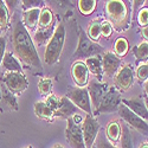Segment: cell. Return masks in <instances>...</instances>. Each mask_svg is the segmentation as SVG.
Returning <instances> with one entry per match:
<instances>
[{
    "label": "cell",
    "mask_w": 148,
    "mask_h": 148,
    "mask_svg": "<svg viewBox=\"0 0 148 148\" xmlns=\"http://www.w3.org/2000/svg\"><path fill=\"white\" fill-rule=\"evenodd\" d=\"M0 100H1V85H0Z\"/></svg>",
    "instance_id": "46"
},
{
    "label": "cell",
    "mask_w": 148,
    "mask_h": 148,
    "mask_svg": "<svg viewBox=\"0 0 148 148\" xmlns=\"http://www.w3.org/2000/svg\"><path fill=\"white\" fill-rule=\"evenodd\" d=\"M135 78V72L130 64H126L120 68L117 73L114 76V84L115 88L120 92H126L128 91L134 84Z\"/></svg>",
    "instance_id": "9"
},
{
    "label": "cell",
    "mask_w": 148,
    "mask_h": 148,
    "mask_svg": "<svg viewBox=\"0 0 148 148\" xmlns=\"http://www.w3.org/2000/svg\"><path fill=\"white\" fill-rule=\"evenodd\" d=\"M122 103L128 109H130L135 115H138L139 117H141L146 122L148 121V110L146 108L145 101L142 98L135 97V98H132V100H122Z\"/></svg>",
    "instance_id": "16"
},
{
    "label": "cell",
    "mask_w": 148,
    "mask_h": 148,
    "mask_svg": "<svg viewBox=\"0 0 148 148\" xmlns=\"http://www.w3.org/2000/svg\"><path fill=\"white\" fill-rule=\"evenodd\" d=\"M143 4H145L143 0H142V1H141V0H138V1H134V8H136V7H139V6H142Z\"/></svg>",
    "instance_id": "41"
},
{
    "label": "cell",
    "mask_w": 148,
    "mask_h": 148,
    "mask_svg": "<svg viewBox=\"0 0 148 148\" xmlns=\"http://www.w3.org/2000/svg\"><path fill=\"white\" fill-rule=\"evenodd\" d=\"M95 8H96L95 0H79L78 1V10L83 16L91 14Z\"/></svg>",
    "instance_id": "30"
},
{
    "label": "cell",
    "mask_w": 148,
    "mask_h": 148,
    "mask_svg": "<svg viewBox=\"0 0 148 148\" xmlns=\"http://www.w3.org/2000/svg\"><path fill=\"white\" fill-rule=\"evenodd\" d=\"M121 129H122L121 130V138H120L121 147L122 148H134L132 134H130V130H129L128 126L123 125V126H121Z\"/></svg>",
    "instance_id": "28"
},
{
    "label": "cell",
    "mask_w": 148,
    "mask_h": 148,
    "mask_svg": "<svg viewBox=\"0 0 148 148\" xmlns=\"http://www.w3.org/2000/svg\"><path fill=\"white\" fill-rule=\"evenodd\" d=\"M10 25V11L7 10L5 1L0 0V29L7 30Z\"/></svg>",
    "instance_id": "29"
},
{
    "label": "cell",
    "mask_w": 148,
    "mask_h": 148,
    "mask_svg": "<svg viewBox=\"0 0 148 148\" xmlns=\"http://www.w3.org/2000/svg\"><path fill=\"white\" fill-rule=\"evenodd\" d=\"M121 125L117 121H110L106 127V139L112 145H115L120 141L121 138Z\"/></svg>",
    "instance_id": "21"
},
{
    "label": "cell",
    "mask_w": 148,
    "mask_h": 148,
    "mask_svg": "<svg viewBox=\"0 0 148 148\" xmlns=\"http://www.w3.org/2000/svg\"><path fill=\"white\" fill-rule=\"evenodd\" d=\"M12 45H13V53L17 58L32 68L38 70L42 69L39 55L32 40V37L19 20L14 24L13 32H12Z\"/></svg>",
    "instance_id": "1"
},
{
    "label": "cell",
    "mask_w": 148,
    "mask_h": 148,
    "mask_svg": "<svg viewBox=\"0 0 148 148\" xmlns=\"http://www.w3.org/2000/svg\"><path fill=\"white\" fill-rule=\"evenodd\" d=\"M138 21H139V25L142 27L148 26V8H141L139 11V14H138Z\"/></svg>",
    "instance_id": "34"
},
{
    "label": "cell",
    "mask_w": 148,
    "mask_h": 148,
    "mask_svg": "<svg viewBox=\"0 0 148 148\" xmlns=\"http://www.w3.org/2000/svg\"><path fill=\"white\" fill-rule=\"evenodd\" d=\"M92 148H96V147H92Z\"/></svg>",
    "instance_id": "48"
},
{
    "label": "cell",
    "mask_w": 148,
    "mask_h": 148,
    "mask_svg": "<svg viewBox=\"0 0 148 148\" xmlns=\"http://www.w3.org/2000/svg\"><path fill=\"white\" fill-rule=\"evenodd\" d=\"M24 148H33L32 146H26V147H24Z\"/></svg>",
    "instance_id": "47"
},
{
    "label": "cell",
    "mask_w": 148,
    "mask_h": 148,
    "mask_svg": "<svg viewBox=\"0 0 148 148\" xmlns=\"http://www.w3.org/2000/svg\"><path fill=\"white\" fill-rule=\"evenodd\" d=\"M77 112H78V108L73 104L66 96L59 97V106L55 113L56 117H62V119L68 120L71 116L76 115Z\"/></svg>",
    "instance_id": "15"
},
{
    "label": "cell",
    "mask_w": 148,
    "mask_h": 148,
    "mask_svg": "<svg viewBox=\"0 0 148 148\" xmlns=\"http://www.w3.org/2000/svg\"><path fill=\"white\" fill-rule=\"evenodd\" d=\"M64 43H65V27L64 24L60 23L55 29V32L51 37V39L46 44L44 51V60L47 65H53L58 62L60 53L63 51Z\"/></svg>",
    "instance_id": "3"
},
{
    "label": "cell",
    "mask_w": 148,
    "mask_h": 148,
    "mask_svg": "<svg viewBox=\"0 0 148 148\" xmlns=\"http://www.w3.org/2000/svg\"><path fill=\"white\" fill-rule=\"evenodd\" d=\"M81 127H82L85 148H92L97 139L98 132H100V123L92 115H87L83 120Z\"/></svg>",
    "instance_id": "10"
},
{
    "label": "cell",
    "mask_w": 148,
    "mask_h": 148,
    "mask_svg": "<svg viewBox=\"0 0 148 148\" xmlns=\"http://www.w3.org/2000/svg\"><path fill=\"white\" fill-rule=\"evenodd\" d=\"M55 17L52 11L49 7H44L40 10V16H39V21H38V29H47L52 26L55 24Z\"/></svg>",
    "instance_id": "23"
},
{
    "label": "cell",
    "mask_w": 148,
    "mask_h": 148,
    "mask_svg": "<svg viewBox=\"0 0 148 148\" xmlns=\"http://www.w3.org/2000/svg\"><path fill=\"white\" fill-rule=\"evenodd\" d=\"M121 102H122L121 92H120L116 88L110 87V88H109V91H108L107 95L104 96V98L102 100V102L100 103L98 108L94 112V114L97 115V114H103V113L117 112Z\"/></svg>",
    "instance_id": "6"
},
{
    "label": "cell",
    "mask_w": 148,
    "mask_h": 148,
    "mask_svg": "<svg viewBox=\"0 0 148 148\" xmlns=\"http://www.w3.org/2000/svg\"><path fill=\"white\" fill-rule=\"evenodd\" d=\"M96 148H117L115 145H112L110 142H108V140L104 136H100L98 139H96Z\"/></svg>",
    "instance_id": "37"
},
{
    "label": "cell",
    "mask_w": 148,
    "mask_h": 148,
    "mask_svg": "<svg viewBox=\"0 0 148 148\" xmlns=\"http://www.w3.org/2000/svg\"><path fill=\"white\" fill-rule=\"evenodd\" d=\"M71 120H72L73 122H75V123H77V125H81V123L83 122V117H82L81 115H78V114L71 116Z\"/></svg>",
    "instance_id": "39"
},
{
    "label": "cell",
    "mask_w": 148,
    "mask_h": 148,
    "mask_svg": "<svg viewBox=\"0 0 148 148\" xmlns=\"http://www.w3.org/2000/svg\"><path fill=\"white\" fill-rule=\"evenodd\" d=\"M104 51V47L101 46L100 44L94 43L92 40H90L88 38V36L85 34V32L81 29L79 31V38H78V46L76 49L75 53L72 55L73 59H82L85 58L88 59L90 57L94 56H98V55H103Z\"/></svg>",
    "instance_id": "4"
},
{
    "label": "cell",
    "mask_w": 148,
    "mask_h": 148,
    "mask_svg": "<svg viewBox=\"0 0 148 148\" xmlns=\"http://www.w3.org/2000/svg\"><path fill=\"white\" fill-rule=\"evenodd\" d=\"M139 148H148V142H145V143H142Z\"/></svg>",
    "instance_id": "45"
},
{
    "label": "cell",
    "mask_w": 148,
    "mask_h": 148,
    "mask_svg": "<svg viewBox=\"0 0 148 148\" xmlns=\"http://www.w3.org/2000/svg\"><path fill=\"white\" fill-rule=\"evenodd\" d=\"M1 65L6 70V72H23L21 65H20L18 58L14 56L13 52L7 51L5 53Z\"/></svg>",
    "instance_id": "20"
},
{
    "label": "cell",
    "mask_w": 148,
    "mask_h": 148,
    "mask_svg": "<svg viewBox=\"0 0 148 148\" xmlns=\"http://www.w3.org/2000/svg\"><path fill=\"white\" fill-rule=\"evenodd\" d=\"M136 78L140 83H145L147 79H148V63H142L138 66L136 69Z\"/></svg>",
    "instance_id": "32"
},
{
    "label": "cell",
    "mask_w": 148,
    "mask_h": 148,
    "mask_svg": "<svg viewBox=\"0 0 148 148\" xmlns=\"http://www.w3.org/2000/svg\"><path fill=\"white\" fill-rule=\"evenodd\" d=\"M3 83L14 95H20L29 88V81L23 75V72H5Z\"/></svg>",
    "instance_id": "5"
},
{
    "label": "cell",
    "mask_w": 148,
    "mask_h": 148,
    "mask_svg": "<svg viewBox=\"0 0 148 148\" xmlns=\"http://www.w3.org/2000/svg\"><path fill=\"white\" fill-rule=\"evenodd\" d=\"M143 101H145V104H146V108H147V110H148V97H145V98H143Z\"/></svg>",
    "instance_id": "44"
},
{
    "label": "cell",
    "mask_w": 148,
    "mask_h": 148,
    "mask_svg": "<svg viewBox=\"0 0 148 148\" xmlns=\"http://www.w3.org/2000/svg\"><path fill=\"white\" fill-rule=\"evenodd\" d=\"M39 16H40V8H32V10H26L23 13V25L25 26L27 31H33L38 26L39 21Z\"/></svg>",
    "instance_id": "17"
},
{
    "label": "cell",
    "mask_w": 148,
    "mask_h": 148,
    "mask_svg": "<svg viewBox=\"0 0 148 148\" xmlns=\"http://www.w3.org/2000/svg\"><path fill=\"white\" fill-rule=\"evenodd\" d=\"M66 97L75 104L78 109L85 112L88 115H92L91 110V102L87 88H72L69 89Z\"/></svg>",
    "instance_id": "8"
},
{
    "label": "cell",
    "mask_w": 148,
    "mask_h": 148,
    "mask_svg": "<svg viewBox=\"0 0 148 148\" xmlns=\"http://www.w3.org/2000/svg\"><path fill=\"white\" fill-rule=\"evenodd\" d=\"M85 65H87L89 72L92 73V75L97 78L98 82L102 81V78H103V69H102V57L100 55L85 59Z\"/></svg>",
    "instance_id": "18"
},
{
    "label": "cell",
    "mask_w": 148,
    "mask_h": 148,
    "mask_svg": "<svg viewBox=\"0 0 148 148\" xmlns=\"http://www.w3.org/2000/svg\"><path fill=\"white\" fill-rule=\"evenodd\" d=\"M1 100L11 110H18L19 109V104H18L16 95L12 94L5 85L1 87Z\"/></svg>",
    "instance_id": "24"
},
{
    "label": "cell",
    "mask_w": 148,
    "mask_h": 148,
    "mask_svg": "<svg viewBox=\"0 0 148 148\" xmlns=\"http://www.w3.org/2000/svg\"><path fill=\"white\" fill-rule=\"evenodd\" d=\"M141 34H142V37H143V38L147 40V43H148V26H146V27L142 29Z\"/></svg>",
    "instance_id": "40"
},
{
    "label": "cell",
    "mask_w": 148,
    "mask_h": 148,
    "mask_svg": "<svg viewBox=\"0 0 148 148\" xmlns=\"http://www.w3.org/2000/svg\"><path fill=\"white\" fill-rule=\"evenodd\" d=\"M113 26L110 25V23L108 20H102V24H101V36L104 37V38H109L110 36L113 34Z\"/></svg>",
    "instance_id": "33"
},
{
    "label": "cell",
    "mask_w": 148,
    "mask_h": 148,
    "mask_svg": "<svg viewBox=\"0 0 148 148\" xmlns=\"http://www.w3.org/2000/svg\"><path fill=\"white\" fill-rule=\"evenodd\" d=\"M117 112H119V115L121 116V119H123L128 123V126L133 127L135 130H138L140 134L145 135V136H148V123L145 120H142L138 115H135L132 110L128 109L122 102L119 107Z\"/></svg>",
    "instance_id": "7"
},
{
    "label": "cell",
    "mask_w": 148,
    "mask_h": 148,
    "mask_svg": "<svg viewBox=\"0 0 148 148\" xmlns=\"http://www.w3.org/2000/svg\"><path fill=\"white\" fill-rule=\"evenodd\" d=\"M143 88H145V92H146V95H147V97H148V79L143 83Z\"/></svg>",
    "instance_id": "42"
},
{
    "label": "cell",
    "mask_w": 148,
    "mask_h": 148,
    "mask_svg": "<svg viewBox=\"0 0 148 148\" xmlns=\"http://www.w3.org/2000/svg\"><path fill=\"white\" fill-rule=\"evenodd\" d=\"M52 87L53 84L50 78H42L38 82V91L42 96H45V97L50 96L52 91Z\"/></svg>",
    "instance_id": "31"
},
{
    "label": "cell",
    "mask_w": 148,
    "mask_h": 148,
    "mask_svg": "<svg viewBox=\"0 0 148 148\" xmlns=\"http://www.w3.org/2000/svg\"><path fill=\"white\" fill-rule=\"evenodd\" d=\"M89 70L84 62L77 60L71 66V76L72 79L79 88H84L89 82Z\"/></svg>",
    "instance_id": "14"
},
{
    "label": "cell",
    "mask_w": 148,
    "mask_h": 148,
    "mask_svg": "<svg viewBox=\"0 0 148 148\" xmlns=\"http://www.w3.org/2000/svg\"><path fill=\"white\" fill-rule=\"evenodd\" d=\"M132 51L139 63H146L148 60V43L147 42H142L139 45L134 46Z\"/></svg>",
    "instance_id": "26"
},
{
    "label": "cell",
    "mask_w": 148,
    "mask_h": 148,
    "mask_svg": "<svg viewBox=\"0 0 148 148\" xmlns=\"http://www.w3.org/2000/svg\"><path fill=\"white\" fill-rule=\"evenodd\" d=\"M122 65V60L110 51H106L102 55V69L103 75L108 77H114Z\"/></svg>",
    "instance_id": "13"
},
{
    "label": "cell",
    "mask_w": 148,
    "mask_h": 148,
    "mask_svg": "<svg viewBox=\"0 0 148 148\" xmlns=\"http://www.w3.org/2000/svg\"><path fill=\"white\" fill-rule=\"evenodd\" d=\"M101 24H102V20L94 19V20H91V23L88 26L87 36H88V38L90 40H92L94 43H96L98 39L101 38Z\"/></svg>",
    "instance_id": "25"
},
{
    "label": "cell",
    "mask_w": 148,
    "mask_h": 148,
    "mask_svg": "<svg viewBox=\"0 0 148 148\" xmlns=\"http://www.w3.org/2000/svg\"><path fill=\"white\" fill-rule=\"evenodd\" d=\"M55 24L52 26L47 27V29H38L36 31L34 36H33V43L37 45V46H42L44 44H47L49 40L51 39V37L55 32Z\"/></svg>",
    "instance_id": "22"
},
{
    "label": "cell",
    "mask_w": 148,
    "mask_h": 148,
    "mask_svg": "<svg viewBox=\"0 0 148 148\" xmlns=\"http://www.w3.org/2000/svg\"><path fill=\"white\" fill-rule=\"evenodd\" d=\"M23 7L26 10H32V8H39V6L43 4V1H37V0H23L21 1Z\"/></svg>",
    "instance_id": "36"
},
{
    "label": "cell",
    "mask_w": 148,
    "mask_h": 148,
    "mask_svg": "<svg viewBox=\"0 0 148 148\" xmlns=\"http://www.w3.org/2000/svg\"><path fill=\"white\" fill-rule=\"evenodd\" d=\"M66 121H68V126L65 128V139L71 146V148H85L81 125L75 123L71 120V117L68 119Z\"/></svg>",
    "instance_id": "11"
},
{
    "label": "cell",
    "mask_w": 148,
    "mask_h": 148,
    "mask_svg": "<svg viewBox=\"0 0 148 148\" xmlns=\"http://www.w3.org/2000/svg\"><path fill=\"white\" fill-rule=\"evenodd\" d=\"M52 148H64V147L62 146L60 143H56V145H53V146H52Z\"/></svg>",
    "instance_id": "43"
},
{
    "label": "cell",
    "mask_w": 148,
    "mask_h": 148,
    "mask_svg": "<svg viewBox=\"0 0 148 148\" xmlns=\"http://www.w3.org/2000/svg\"><path fill=\"white\" fill-rule=\"evenodd\" d=\"M5 53H6V38L4 36H0V65L3 63Z\"/></svg>",
    "instance_id": "38"
},
{
    "label": "cell",
    "mask_w": 148,
    "mask_h": 148,
    "mask_svg": "<svg viewBox=\"0 0 148 148\" xmlns=\"http://www.w3.org/2000/svg\"><path fill=\"white\" fill-rule=\"evenodd\" d=\"M44 102L53 110V113H56V110H57V108L59 106V97L58 96H55V95H50V96H47L45 98Z\"/></svg>",
    "instance_id": "35"
},
{
    "label": "cell",
    "mask_w": 148,
    "mask_h": 148,
    "mask_svg": "<svg viewBox=\"0 0 148 148\" xmlns=\"http://www.w3.org/2000/svg\"><path fill=\"white\" fill-rule=\"evenodd\" d=\"M129 51V43L125 37H120L116 39L114 44V53L120 58V57H125Z\"/></svg>",
    "instance_id": "27"
},
{
    "label": "cell",
    "mask_w": 148,
    "mask_h": 148,
    "mask_svg": "<svg viewBox=\"0 0 148 148\" xmlns=\"http://www.w3.org/2000/svg\"><path fill=\"white\" fill-rule=\"evenodd\" d=\"M33 109H34V115L38 119H42V120L47 121V122H52L56 119L53 110L49 107L44 101L36 102Z\"/></svg>",
    "instance_id": "19"
},
{
    "label": "cell",
    "mask_w": 148,
    "mask_h": 148,
    "mask_svg": "<svg viewBox=\"0 0 148 148\" xmlns=\"http://www.w3.org/2000/svg\"><path fill=\"white\" fill-rule=\"evenodd\" d=\"M109 88L110 87H109L108 83H101L98 81H92L89 83L87 90L89 92L91 107H94L95 109L98 108V106H100V103L102 102L104 96L109 91Z\"/></svg>",
    "instance_id": "12"
},
{
    "label": "cell",
    "mask_w": 148,
    "mask_h": 148,
    "mask_svg": "<svg viewBox=\"0 0 148 148\" xmlns=\"http://www.w3.org/2000/svg\"><path fill=\"white\" fill-rule=\"evenodd\" d=\"M108 21L117 32L125 31L129 26L130 14L128 6L121 0H110L104 6Z\"/></svg>",
    "instance_id": "2"
}]
</instances>
